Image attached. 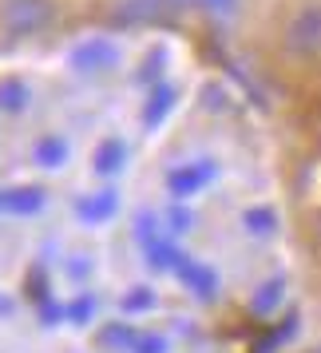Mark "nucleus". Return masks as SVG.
<instances>
[{
	"label": "nucleus",
	"instance_id": "f257e3e1",
	"mask_svg": "<svg viewBox=\"0 0 321 353\" xmlns=\"http://www.w3.org/2000/svg\"><path fill=\"white\" fill-rule=\"evenodd\" d=\"M52 20H56L52 0H0V28L12 40L40 36L44 28H52Z\"/></svg>",
	"mask_w": 321,
	"mask_h": 353
},
{
	"label": "nucleus",
	"instance_id": "f03ea898",
	"mask_svg": "<svg viewBox=\"0 0 321 353\" xmlns=\"http://www.w3.org/2000/svg\"><path fill=\"white\" fill-rule=\"evenodd\" d=\"M286 48L293 56H321V4H305L289 17Z\"/></svg>",
	"mask_w": 321,
	"mask_h": 353
},
{
	"label": "nucleus",
	"instance_id": "7ed1b4c3",
	"mask_svg": "<svg viewBox=\"0 0 321 353\" xmlns=\"http://www.w3.org/2000/svg\"><path fill=\"white\" fill-rule=\"evenodd\" d=\"M214 175H218L214 159H187V163H178V167L167 171V191L175 194V199H191L203 187H210Z\"/></svg>",
	"mask_w": 321,
	"mask_h": 353
},
{
	"label": "nucleus",
	"instance_id": "20e7f679",
	"mask_svg": "<svg viewBox=\"0 0 321 353\" xmlns=\"http://www.w3.org/2000/svg\"><path fill=\"white\" fill-rule=\"evenodd\" d=\"M115 60H119V52H115L107 40H87V44H80V48L72 52L76 72H107Z\"/></svg>",
	"mask_w": 321,
	"mask_h": 353
},
{
	"label": "nucleus",
	"instance_id": "39448f33",
	"mask_svg": "<svg viewBox=\"0 0 321 353\" xmlns=\"http://www.w3.org/2000/svg\"><path fill=\"white\" fill-rule=\"evenodd\" d=\"M68 155H72V147H68V139L64 135H40L36 139V147H32V159L40 163V167H48V171H60L68 163Z\"/></svg>",
	"mask_w": 321,
	"mask_h": 353
},
{
	"label": "nucleus",
	"instance_id": "423d86ee",
	"mask_svg": "<svg viewBox=\"0 0 321 353\" xmlns=\"http://www.w3.org/2000/svg\"><path fill=\"white\" fill-rule=\"evenodd\" d=\"M127 159V143L123 139H103L96 147V175H115Z\"/></svg>",
	"mask_w": 321,
	"mask_h": 353
},
{
	"label": "nucleus",
	"instance_id": "0eeeda50",
	"mask_svg": "<svg viewBox=\"0 0 321 353\" xmlns=\"http://www.w3.org/2000/svg\"><path fill=\"white\" fill-rule=\"evenodd\" d=\"M28 108V88L20 80H0V112H24Z\"/></svg>",
	"mask_w": 321,
	"mask_h": 353
},
{
	"label": "nucleus",
	"instance_id": "6e6552de",
	"mask_svg": "<svg viewBox=\"0 0 321 353\" xmlns=\"http://www.w3.org/2000/svg\"><path fill=\"white\" fill-rule=\"evenodd\" d=\"M115 207H119V203H115V194L112 191H99L96 199H83V203H80V214H83V219H103V214H112Z\"/></svg>",
	"mask_w": 321,
	"mask_h": 353
},
{
	"label": "nucleus",
	"instance_id": "1a4fd4ad",
	"mask_svg": "<svg viewBox=\"0 0 321 353\" xmlns=\"http://www.w3.org/2000/svg\"><path fill=\"white\" fill-rule=\"evenodd\" d=\"M8 207L40 210V207H44V191H40V187H20V191H8Z\"/></svg>",
	"mask_w": 321,
	"mask_h": 353
},
{
	"label": "nucleus",
	"instance_id": "9d476101",
	"mask_svg": "<svg viewBox=\"0 0 321 353\" xmlns=\"http://www.w3.org/2000/svg\"><path fill=\"white\" fill-rule=\"evenodd\" d=\"M242 223H254L250 226V230H254V234H273V230H278V214H273V210H246V219H242Z\"/></svg>",
	"mask_w": 321,
	"mask_h": 353
},
{
	"label": "nucleus",
	"instance_id": "9b49d317",
	"mask_svg": "<svg viewBox=\"0 0 321 353\" xmlns=\"http://www.w3.org/2000/svg\"><path fill=\"white\" fill-rule=\"evenodd\" d=\"M151 99H155V103H151V112H143V123H155V119H159L167 108H171V92H167V88H159Z\"/></svg>",
	"mask_w": 321,
	"mask_h": 353
}]
</instances>
